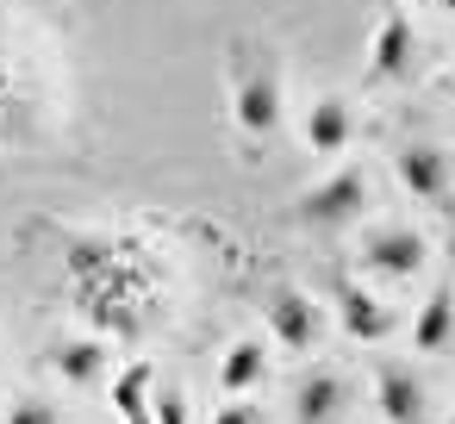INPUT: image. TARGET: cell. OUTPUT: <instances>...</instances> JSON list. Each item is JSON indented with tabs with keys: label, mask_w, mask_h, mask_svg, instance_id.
<instances>
[{
	"label": "cell",
	"mask_w": 455,
	"mask_h": 424,
	"mask_svg": "<svg viewBox=\"0 0 455 424\" xmlns=\"http://www.w3.org/2000/svg\"><path fill=\"white\" fill-rule=\"evenodd\" d=\"M51 368H57L69 387H94V380L107 374V349H100L94 337H63V343H51Z\"/></svg>",
	"instance_id": "30bf717a"
},
{
	"label": "cell",
	"mask_w": 455,
	"mask_h": 424,
	"mask_svg": "<svg viewBox=\"0 0 455 424\" xmlns=\"http://www.w3.org/2000/svg\"><path fill=\"white\" fill-rule=\"evenodd\" d=\"M150 412H156V424H188V399H181V387H163V393L150 399Z\"/></svg>",
	"instance_id": "9a60e30c"
},
{
	"label": "cell",
	"mask_w": 455,
	"mask_h": 424,
	"mask_svg": "<svg viewBox=\"0 0 455 424\" xmlns=\"http://www.w3.org/2000/svg\"><path fill=\"white\" fill-rule=\"evenodd\" d=\"M268 324H275V337H281L287 349H312V343H318V306H312L306 293H293V287H281V293L268 300Z\"/></svg>",
	"instance_id": "5b68a950"
},
{
	"label": "cell",
	"mask_w": 455,
	"mask_h": 424,
	"mask_svg": "<svg viewBox=\"0 0 455 424\" xmlns=\"http://www.w3.org/2000/svg\"><path fill=\"white\" fill-rule=\"evenodd\" d=\"M337 312H343V331L362 337V343H380V337L393 331V312H387L374 293H362L355 281H337Z\"/></svg>",
	"instance_id": "52a82bcc"
},
{
	"label": "cell",
	"mask_w": 455,
	"mask_h": 424,
	"mask_svg": "<svg viewBox=\"0 0 455 424\" xmlns=\"http://www.w3.org/2000/svg\"><path fill=\"white\" fill-rule=\"evenodd\" d=\"M443 7H455V0H443Z\"/></svg>",
	"instance_id": "ac0fdd59"
},
{
	"label": "cell",
	"mask_w": 455,
	"mask_h": 424,
	"mask_svg": "<svg viewBox=\"0 0 455 424\" xmlns=\"http://www.w3.org/2000/svg\"><path fill=\"white\" fill-rule=\"evenodd\" d=\"M374 399L387 412V424H424V380L405 362H380L374 374Z\"/></svg>",
	"instance_id": "277c9868"
},
{
	"label": "cell",
	"mask_w": 455,
	"mask_h": 424,
	"mask_svg": "<svg viewBox=\"0 0 455 424\" xmlns=\"http://www.w3.org/2000/svg\"><path fill=\"white\" fill-rule=\"evenodd\" d=\"M362 256H368V268H380V275L405 281V275H418V268H424V237H418L411 225H387V231H374V237L362 244Z\"/></svg>",
	"instance_id": "3957f363"
},
{
	"label": "cell",
	"mask_w": 455,
	"mask_h": 424,
	"mask_svg": "<svg viewBox=\"0 0 455 424\" xmlns=\"http://www.w3.org/2000/svg\"><path fill=\"white\" fill-rule=\"evenodd\" d=\"M212 424H256V405H225Z\"/></svg>",
	"instance_id": "e0dca14e"
},
{
	"label": "cell",
	"mask_w": 455,
	"mask_h": 424,
	"mask_svg": "<svg viewBox=\"0 0 455 424\" xmlns=\"http://www.w3.org/2000/svg\"><path fill=\"white\" fill-rule=\"evenodd\" d=\"M362 200H368V175L343 169V175H331V181H318V188L299 194V219L306 225H343V219L362 212Z\"/></svg>",
	"instance_id": "7a4b0ae2"
},
{
	"label": "cell",
	"mask_w": 455,
	"mask_h": 424,
	"mask_svg": "<svg viewBox=\"0 0 455 424\" xmlns=\"http://www.w3.org/2000/svg\"><path fill=\"white\" fill-rule=\"evenodd\" d=\"M349 138H355V119H349V107H343L337 94L312 100V113H306V144H312V156H337Z\"/></svg>",
	"instance_id": "ba28073f"
},
{
	"label": "cell",
	"mask_w": 455,
	"mask_h": 424,
	"mask_svg": "<svg viewBox=\"0 0 455 424\" xmlns=\"http://www.w3.org/2000/svg\"><path fill=\"white\" fill-rule=\"evenodd\" d=\"M262 368H268V362H262V343H250V337H243V343H231V349H225L219 380H225V393H250V387L262 380Z\"/></svg>",
	"instance_id": "4fadbf2b"
},
{
	"label": "cell",
	"mask_w": 455,
	"mask_h": 424,
	"mask_svg": "<svg viewBox=\"0 0 455 424\" xmlns=\"http://www.w3.org/2000/svg\"><path fill=\"white\" fill-rule=\"evenodd\" d=\"M7 424H63V418H57V405H44V399H13Z\"/></svg>",
	"instance_id": "2e32d148"
},
{
	"label": "cell",
	"mask_w": 455,
	"mask_h": 424,
	"mask_svg": "<svg viewBox=\"0 0 455 424\" xmlns=\"http://www.w3.org/2000/svg\"><path fill=\"white\" fill-rule=\"evenodd\" d=\"M449 331H455V287H436V293L424 300L418 324H411V349H418V356H430V349H443V343H449Z\"/></svg>",
	"instance_id": "7c38bea8"
},
{
	"label": "cell",
	"mask_w": 455,
	"mask_h": 424,
	"mask_svg": "<svg viewBox=\"0 0 455 424\" xmlns=\"http://www.w3.org/2000/svg\"><path fill=\"white\" fill-rule=\"evenodd\" d=\"M411 20L405 13H387L380 20V32H374V44H368V57H374V76L380 82H399V76H411Z\"/></svg>",
	"instance_id": "8992f818"
},
{
	"label": "cell",
	"mask_w": 455,
	"mask_h": 424,
	"mask_svg": "<svg viewBox=\"0 0 455 424\" xmlns=\"http://www.w3.org/2000/svg\"><path fill=\"white\" fill-rule=\"evenodd\" d=\"M231 113L243 132H275L281 125V69L268 51L231 44Z\"/></svg>",
	"instance_id": "6da1fadb"
},
{
	"label": "cell",
	"mask_w": 455,
	"mask_h": 424,
	"mask_svg": "<svg viewBox=\"0 0 455 424\" xmlns=\"http://www.w3.org/2000/svg\"><path fill=\"white\" fill-rule=\"evenodd\" d=\"M399 181H405L418 200H443V188H449L443 150H436V144H405V150H399Z\"/></svg>",
	"instance_id": "9c48e42d"
},
{
	"label": "cell",
	"mask_w": 455,
	"mask_h": 424,
	"mask_svg": "<svg viewBox=\"0 0 455 424\" xmlns=\"http://www.w3.org/2000/svg\"><path fill=\"white\" fill-rule=\"evenodd\" d=\"M150 362H132L119 380H113V405H119V418L125 424H144V405H150Z\"/></svg>",
	"instance_id": "5bb4252c"
},
{
	"label": "cell",
	"mask_w": 455,
	"mask_h": 424,
	"mask_svg": "<svg viewBox=\"0 0 455 424\" xmlns=\"http://www.w3.org/2000/svg\"><path fill=\"white\" fill-rule=\"evenodd\" d=\"M337 412H343V380H337V374L318 368V374H306V380L293 387V418H299V424H331Z\"/></svg>",
	"instance_id": "8fae6325"
}]
</instances>
